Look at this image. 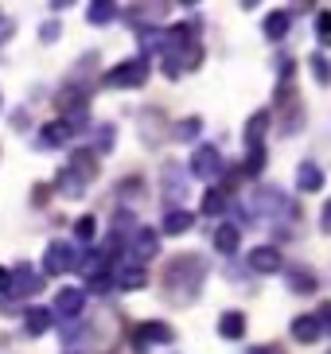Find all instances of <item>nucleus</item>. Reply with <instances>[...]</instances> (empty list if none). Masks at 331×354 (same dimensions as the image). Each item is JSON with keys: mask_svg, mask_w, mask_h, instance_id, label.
Instances as JSON below:
<instances>
[{"mask_svg": "<svg viewBox=\"0 0 331 354\" xmlns=\"http://www.w3.org/2000/svg\"><path fill=\"white\" fill-rule=\"evenodd\" d=\"M24 327H28V335H43L51 327V312H47V308H31V312L24 315Z\"/></svg>", "mask_w": 331, "mask_h": 354, "instance_id": "obj_23", "label": "nucleus"}, {"mask_svg": "<svg viewBox=\"0 0 331 354\" xmlns=\"http://www.w3.org/2000/svg\"><path fill=\"white\" fill-rule=\"evenodd\" d=\"M296 187L304 191V195H316V191H323V171H320V164H301L296 167Z\"/></svg>", "mask_w": 331, "mask_h": 354, "instance_id": "obj_15", "label": "nucleus"}, {"mask_svg": "<svg viewBox=\"0 0 331 354\" xmlns=\"http://www.w3.org/2000/svg\"><path fill=\"white\" fill-rule=\"evenodd\" d=\"M249 269L253 272H280V253L273 245H258V250H249Z\"/></svg>", "mask_w": 331, "mask_h": 354, "instance_id": "obj_13", "label": "nucleus"}, {"mask_svg": "<svg viewBox=\"0 0 331 354\" xmlns=\"http://www.w3.org/2000/svg\"><path fill=\"white\" fill-rule=\"evenodd\" d=\"M164 198L168 203H176V210H179V203L187 198V171L184 167H176V164L164 167Z\"/></svg>", "mask_w": 331, "mask_h": 354, "instance_id": "obj_10", "label": "nucleus"}, {"mask_svg": "<svg viewBox=\"0 0 331 354\" xmlns=\"http://www.w3.org/2000/svg\"><path fill=\"white\" fill-rule=\"evenodd\" d=\"M199 133H203V121H199V117H184V121L172 125V136H176V140H195Z\"/></svg>", "mask_w": 331, "mask_h": 354, "instance_id": "obj_25", "label": "nucleus"}, {"mask_svg": "<svg viewBox=\"0 0 331 354\" xmlns=\"http://www.w3.org/2000/svg\"><path fill=\"white\" fill-rule=\"evenodd\" d=\"M246 354H285V351H280L277 343H261V346H249Z\"/></svg>", "mask_w": 331, "mask_h": 354, "instance_id": "obj_34", "label": "nucleus"}, {"mask_svg": "<svg viewBox=\"0 0 331 354\" xmlns=\"http://www.w3.org/2000/svg\"><path fill=\"white\" fill-rule=\"evenodd\" d=\"M269 109H261V113H253L249 117V125H246V145L249 148H261V133H265V129H269Z\"/></svg>", "mask_w": 331, "mask_h": 354, "instance_id": "obj_19", "label": "nucleus"}, {"mask_svg": "<svg viewBox=\"0 0 331 354\" xmlns=\"http://www.w3.org/2000/svg\"><path fill=\"white\" fill-rule=\"evenodd\" d=\"M289 24H292L289 12H269V16H265V35H269V39H285V35H289Z\"/></svg>", "mask_w": 331, "mask_h": 354, "instance_id": "obj_21", "label": "nucleus"}, {"mask_svg": "<svg viewBox=\"0 0 331 354\" xmlns=\"http://www.w3.org/2000/svg\"><path fill=\"white\" fill-rule=\"evenodd\" d=\"M43 269L51 272V277L74 269V250L66 245V241H51V245H47V253H43Z\"/></svg>", "mask_w": 331, "mask_h": 354, "instance_id": "obj_7", "label": "nucleus"}, {"mask_svg": "<svg viewBox=\"0 0 331 354\" xmlns=\"http://www.w3.org/2000/svg\"><path fill=\"white\" fill-rule=\"evenodd\" d=\"M43 288L39 272L31 269V265H20V269L8 277V292H20V296H35V292Z\"/></svg>", "mask_w": 331, "mask_h": 354, "instance_id": "obj_11", "label": "nucleus"}, {"mask_svg": "<svg viewBox=\"0 0 331 354\" xmlns=\"http://www.w3.org/2000/svg\"><path fill=\"white\" fill-rule=\"evenodd\" d=\"M191 176H199V179H215V176H222V152H218L215 145L195 148V156H191Z\"/></svg>", "mask_w": 331, "mask_h": 354, "instance_id": "obj_4", "label": "nucleus"}, {"mask_svg": "<svg viewBox=\"0 0 331 354\" xmlns=\"http://www.w3.org/2000/svg\"><path fill=\"white\" fill-rule=\"evenodd\" d=\"M66 171H74L82 183H90V179L98 176V171H93V152H74L71 164H66Z\"/></svg>", "mask_w": 331, "mask_h": 354, "instance_id": "obj_20", "label": "nucleus"}, {"mask_svg": "<svg viewBox=\"0 0 331 354\" xmlns=\"http://www.w3.org/2000/svg\"><path fill=\"white\" fill-rule=\"evenodd\" d=\"M82 304H86L82 288H62L59 296H55V312H59L62 319H74V315L82 312Z\"/></svg>", "mask_w": 331, "mask_h": 354, "instance_id": "obj_14", "label": "nucleus"}, {"mask_svg": "<svg viewBox=\"0 0 331 354\" xmlns=\"http://www.w3.org/2000/svg\"><path fill=\"white\" fill-rule=\"evenodd\" d=\"M316 35H320V43H328V35H331V12H320V20H316Z\"/></svg>", "mask_w": 331, "mask_h": 354, "instance_id": "obj_33", "label": "nucleus"}, {"mask_svg": "<svg viewBox=\"0 0 331 354\" xmlns=\"http://www.w3.org/2000/svg\"><path fill=\"white\" fill-rule=\"evenodd\" d=\"M71 136H74V129L66 125L62 117H59V121H47V125L39 129V148H62Z\"/></svg>", "mask_w": 331, "mask_h": 354, "instance_id": "obj_12", "label": "nucleus"}, {"mask_svg": "<svg viewBox=\"0 0 331 354\" xmlns=\"http://www.w3.org/2000/svg\"><path fill=\"white\" fill-rule=\"evenodd\" d=\"M74 234H78V241H90L93 238V218H90V214L74 222Z\"/></svg>", "mask_w": 331, "mask_h": 354, "instance_id": "obj_31", "label": "nucleus"}, {"mask_svg": "<svg viewBox=\"0 0 331 354\" xmlns=\"http://www.w3.org/2000/svg\"><path fill=\"white\" fill-rule=\"evenodd\" d=\"M4 292H8V272L0 269V296H4Z\"/></svg>", "mask_w": 331, "mask_h": 354, "instance_id": "obj_36", "label": "nucleus"}, {"mask_svg": "<svg viewBox=\"0 0 331 354\" xmlns=\"http://www.w3.org/2000/svg\"><path fill=\"white\" fill-rule=\"evenodd\" d=\"M191 222H195V218H191L187 210H176V207H172V210L164 214V234H187V230H191Z\"/></svg>", "mask_w": 331, "mask_h": 354, "instance_id": "obj_22", "label": "nucleus"}, {"mask_svg": "<svg viewBox=\"0 0 331 354\" xmlns=\"http://www.w3.org/2000/svg\"><path fill=\"white\" fill-rule=\"evenodd\" d=\"M59 191H62V195H71V198H78L86 191V183L74 176V171H66V167H62V171H59Z\"/></svg>", "mask_w": 331, "mask_h": 354, "instance_id": "obj_28", "label": "nucleus"}, {"mask_svg": "<svg viewBox=\"0 0 331 354\" xmlns=\"http://www.w3.org/2000/svg\"><path fill=\"white\" fill-rule=\"evenodd\" d=\"M133 253L141 261H148V257H156V253H160V238H156V230H136L133 234Z\"/></svg>", "mask_w": 331, "mask_h": 354, "instance_id": "obj_16", "label": "nucleus"}, {"mask_svg": "<svg viewBox=\"0 0 331 354\" xmlns=\"http://www.w3.org/2000/svg\"><path fill=\"white\" fill-rule=\"evenodd\" d=\"M226 207H230L226 191H207V195H203V214H207V218H218Z\"/></svg>", "mask_w": 331, "mask_h": 354, "instance_id": "obj_26", "label": "nucleus"}, {"mask_svg": "<svg viewBox=\"0 0 331 354\" xmlns=\"http://www.w3.org/2000/svg\"><path fill=\"white\" fill-rule=\"evenodd\" d=\"M323 331H328V327H323V323L316 319V315H296V319H292V339H296L301 346L320 343V339H323Z\"/></svg>", "mask_w": 331, "mask_h": 354, "instance_id": "obj_9", "label": "nucleus"}, {"mask_svg": "<svg viewBox=\"0 0 331 354\" xmlns=\"http://www.w3.org/2000/svg\"><path fill=\"white\" fill-rule=\"evenodd\" d=\"M312 74H316V82H328V59L323 55H312Z\"/></svg>", "mask_w": 331, "mask_h": 354, "instance_id": "obj_32", "label": "nucleus"}, {"mask_svg": "<svg viewBox=\"0 0 331 354\" xmlns=\"http://www.w3.org/2000/svg\"><path fill=\"white\" fill-rule=\"evenodd\" d=\"M86 16H90V24H109L117 16V4H109V0H98V4H90L86 8Z\"/></svg>", "mask_w": 331, "mask_h": 354, "instance_id": "obj_27", "label": "nucleus"}, {"mask_svg": "<svg viewBox=\"0 0 331 354\" xmlns=\"http://www.w3.org/2000/svg\"><path fill=\"white\" fill-rule=\"evenodd\" d=\"M238 245H242V230L238 226H218L215 230V250L218 253H238Z\"/></svg>", "mask_w": 331, "mask_h": 354, "instance_id": "obj_18", "label": "nucleus"}, {"mask_svg": "<svg viewBox=\"0 0 331 354\" xmlns=\"http://www.w3.org/2000/svg\"><path fill=\"white\" fill-rule=\"evenodd\" d=\"M39 39H59V24H43V28H39Z\"/></svg>", "mask_w": 331, "mask_h": 354, "instance_id": "obj_35", "label": "nucleus"}, {"mask_svg": "<svg viewBox=\"0 0 331 354\" xmlns=\"http://www.w3.org/2000/svg\"><path fill=\"white\" fill-rule=\"evenodd\" d=\"M261 167H265V148H249V156H246V164H242L238 171H246V176H258Z\"/></svg>", "mask_w": 331, "mask_h": 354, "instance_id": "obj_29", "label": "nucleus"}, {"mask_svg": "<svg viewBox=\"0 0 331 354\" xmlns=\"http://www.w3.org/2000/svg\"><path fill=\"white\" fill-rule=\"evenodd\" d=\"M203 281H207V261L199 257V253H179V257L168 261L164 269V296L172 304H191L199 296V288H203Z\"/></svg>", "mask_w": 331, "mask_h": 354, "instance_id": "obj_1", "label": "nucleus"}, {"mask_svg": "<svg viewBox=\"0 0 331 354\" xmlns=\"http://www.w3.org/2000/svg\"><path fill=\"white\" fill-rule=\"evenodd\" d=\"M109 284L121 292H136L148 284V272H145V265H121V269L109 272Z\"/></svg>", "mask_w": 331, "mask_h": 354, "instance_id": "obj_8", "label": "nucleus"}, {"mask_svg": "<svg viewBox=\"0 0 331 354\" xmlns=\"http://www.w3.org/2000/svg\"><path fill=\"white\" fill-rule=\"evenodd\" d=\"M55 105H59L62 113H66L62 121L74 129V121H86V105H90V97H86L78 86H71V90H62V94L55 97Z\"/></svg>", "mask_w": 331, "mask_h": 354, "instance_id": "obj_5", "label": "nucleus"}, {"mask_svg": "<svg viewBox=\"0 0 331 354\" xmlns=\"http://www.w3.org/2000/svg\"><path fill=\"white\" fill-rule=\"evenodd\" d=\"M289 288H292V292H304V296H312V292L320 288V284H316V277H312L308 269H292V272H289Z\"/></svg>", "mask_w": 331, "mask_h": 354, "instance_id": "obj_24", "label": "nucleus"}, {"mask_svg": "<svg viewBox=\"0 0 331 354\" xmlns=\"http://www.w3.org/2000/svg\"><path fill=\"white\" fill-rule=\"evenodd\" d=\"M176 339V331L168 327V323H160V319H148V323H141L136 327V335H133V346L136 351H148L152 343H172Z\"/></svg>", "mask_w": 331, "mask_h": 354, "instance_id": "obj_6", "label": "nucleus"}, {"mask_svg": "<svg viewBox=\"0 0 331 354\" xmlns=\"http://www.w3.org/2000/svg\"><path fill=\"white\" fill-rule=\"evenodd\" d=\"M148 82V59H129V63H117L114 71L105 74V86H114V90H136V86Z\"/></svg>", "mask_w": 331, "mask_h": 354, "instance_id": "obj_2", "label": "nucleus"}, {"mask_svg": "<svg viewBox=\"0 0 331 354\" xmlns=\"http://www.w3.org/2000/svg\"><path fill=\"white\" fill-rule=\"evenodd\" d=\"M114 140H117V129L114 125L98 129V152H109V148H114Z\"/></svg>", "mask_w": 331, "mask_h": 354, "instance_id": "obj_30", "label": "nucleus"}, {"mask_svg": "<svg viewBox=\"0 0 331 354\" xmlns=\"http://www.w3.org/2000/svg\"><path fill=\"white\" fill-rule=\"evenodd\" d=\"M269 113L285 117V121H280V133H285V136H292L296 129L304 125V102L292 94V86H280V90H277V109H269Z\"/></svg>", "mask_w": 331, "mask_h": 354, "instance_id": "obj_3", "label": "nucleus"}, {"mask_svg": "<svg viewBox=\"0 0 331 354\" xmlns=\"http://www.w3.org/2000/svg\"><path fill=\"white\" fill-rule=\"evenodd\" d=\"M218 335H222V339H242V335H246V315L242 312H222L218 315Z\"/></svg>", "mask_w": 331, "mask_h": 354, "instance_id": "obj_17", "label": "nucleus"}]
</instances>
